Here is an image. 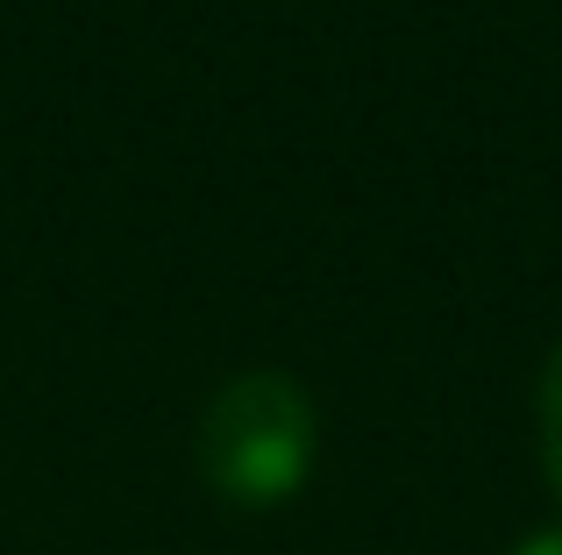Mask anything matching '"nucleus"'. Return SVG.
<instances>
[{"instance_id":"f03ea898","label":"nucleus","mask_w":562,"mask_h":555,"mask_svg":"<svg viewBox=\"0 0 562 555\" xmlns=\"http://www.w3.org/2000/svg\"><path fill=\"white\" fill-rule=\"evenodd\" d=\"M535 414H541V471H549L555 499H562V342L541 363V392H535Z\"/></svg>"},{"instance_id":"f257e3e1","label":"nucleus","mask_w":562,"mask_h":555,"mask_svg":"<svg viewBox=\"0 0 562 555\" xmlns=\"http://www.w3.org/2000/svg\"><path fill=\"white\" fill-rule=\"evenodd\" d=\"M321 420L300 377L243 371L200 414V477L235 506H285L314 471Z\"/></svg>"},{"instance_id":"7ed1b4c3","label":"nucleus","mask_w":562,"mask_h":555,"mask_svg":"<svg viewBox=\"0 0 562 555\" xmlns=\"http://www.w3.org/2000/svg\"><path fill=\"white\" fill-rule=\"evenodd\" d=\"M513 555H562V528H541V534H527Z\"/></svg>"}]
</instances>
